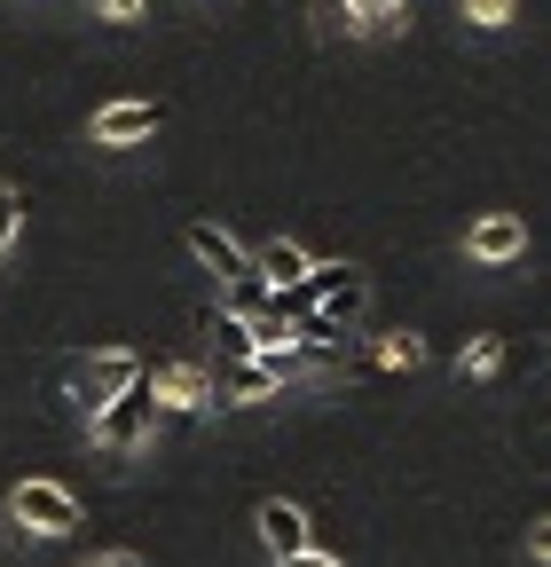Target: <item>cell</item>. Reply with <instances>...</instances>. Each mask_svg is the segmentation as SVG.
<instances>
[{
	"instance_id": "1",
	"label": "cell",
	"mask_w": 551,
	"mask_h": 567,
	"mask_svg": "<svg viewBox=\"0 0 551 567\" xmlns=\"http://www.w3.org/2000/svg\"><path fill=\"white\" fill-rule=\"evenodd\" d=\"M143 371H150V363H143L134 347H95L87 363H72V386H80V402H87V417H95L103 402H118L134 379H143Z\"/></svg>"
},
{
	"instance_id": "2",
	"label": "cell",
	"mask_w": 551,
	"mask_h": 567,
	"mask_svg": "<svg viewBox=\"0 0 551 567\" xmlns=\"http://www.w3.org/2000/svg\"><path fill=\"white\" fill-rule=\"evenodd\" d=\"M150 417H158V402H150L143 379H134L118 402H103V410L87 417V434H95L103 450H143V442H150Z\"/></svg>"
},
{
	"instance_id": "3",
	"label": "cell",
	"mask_w": 551,
	"mask_h": 567,
	"mask_svg": "<svg viewBox=\"0 0 551 567\" xmlns=\"http://www.w3.org/2000/svg\"><path fill=\"white\" fill-rule=\"evenodd\" d=\"M9 513H17L32 536H72V528H80V496L63 488V481H17Z\"/></svg>"
},
{
	"instance_id": "4",
	"label": "cell",
	"mask_w": 551,
	"mask_h": 567,
	"mask_svg": "<svg viewBox=\"0 0 551 567\" xmlns=\"http://www.w3.org/2000/svg\"><path fill=\"white\" fill-rule=\"evenodd\" d=\"M308 268H315V252H308L300 237H268V245H252V284H260L268 300L300 292V284H308Z\"/></svg>"
},
{
	"instance_id": "5",
	"label": "cell",
	"mask_w": 551,
	"mask_h": 567,
	"mask_svg": "<svg viewBox=\"0 0 551 567\" xmlns=\"http://www.w3.org/2000/svg\"><path fill=\"white\" fill-rule=\"evenodd\" d=\"M252 528H260V544H268V559H276V567L300 559V551H315V520L292 505V496H268V505L252 513Z\"/></svg>"
},
{
	"instance_id": "6",
	"label": "cell",
	"mask_w": 551,
	"mask_h": 567,
	"mask_svg": "<svg viewBox=\"0 0 551 567\" xmlns=\"http://www.w3.org/2000/svg\"><path fill=\"white\" fill-rule=\"evenodd\" d=\"M181 237H189V252H197L205 268H214V284H221V292H237V284H252V252H245V245H237V237H229L221 221H189Z\"/></svg>"
},
{
	"instance_id": "7",
	"label": "cell",
	"mask_w": 551,
	"mask_h": 567,
	"mask_svg": "<svg viewBox=\"0 0 551 567\" xmlns=\"http://www.w3.org/2000/svg\"><path fill=\"white\" fill-rule=\"evenodd\" d=\"M166 126V103H103L95 118H87V134L103 142V151H126V142H150Z\"/></svg>"
},
{
	"instance_id": "8",
	"label": "cell",
	"mask_w": 551,
	"mask_h": 567,
	"mask_svg": "<svg viewBox=\"0 0 551 567\" xmlns=\"http://www.w3.org/2000/svg\"><path fill=\"white\" fill-rule=\"evenodd\" d=\"M143 386H150L158 410H214V379H205V363H158V371H143Z\"/></svg>"
},
{
	"instance_id": "9",
	"label": "cell",
	"mask_w": 551,
	"mask_h": 567,
	"mask_svg": "<svg viewBox=\"0 0 551 567\" xmlns=\"http://www.w3.org/2000/svg\"><path fill=\"white\" fill-rule=\"evenodd\" d=\"M465 252H472V260H520V252H528L520 213H480V221L465 229Z\"/></svg>"
},
{
	"instance_id": "10",
	"label": "cell",
	"mask_w": 551,
	"mask_h": 567,
	"mask_svg": "<svg viewBox=\"0 0 551 567\" xmlns=\"http://www.w3.org/2000/svg\"><path fill=\"white\" fill-rule=\"evenodd\" d=\"M205 379H214V410H237V402H268L276 394L268 363H214Z\"/></svg>"
},
{
	"instance_id": "11",
	"label": "cell",
	"mask_w": 551,
	"mask_h": 567,
	"mask_svg": "<svg viewBox=\"0 0 551 567\" xmlns=\"http://www.w3.org/2000/svg\"><path fill=\"white\" fill-rule=\"evenodd\" d=\"M205 339H214V363H260L252 323H245L237 308H214V316H205Z\"/></svg>"
},
{
	"instance_id": "12",
	"label": "cell",
	"mask_w": 551,
	"mask_h": 567,
	"mask_svg": "<svg viewBox=\"0 0 551 567\" xmlns=\"http://www.w3.org/2000/svg\"><path fill=\"white\" fill-rule=\"evenodd\" d=\"M363 363H371V371H418V363H426V339H418V331H386V339H371Z\"/></svg>"
},
{
	"instance_id": "13",
	"label": "cell",
	"mask_w": 551,
	"mask_h": 567,
	"mask_svg": "<svg viewBox=\"0 0 551 567\" xmlns=\"http://www.w3.org/2000/svg\"><path fill=\"white\" fill-rule=\"evenodd\" d=\"M355 32H402L409 24V0H347Z\"/></svg>"
},
{
	"instance_id": "14",
	"label": "cell",
	"mask_w": 551,
	"mask_h": 567,
	"mask_svg": "<svg viewBox=\"0 0 551 567\" xmlns=\"http://www.w3.org/2000/svg\"><path fill=\"white\" fill-rule=\"evenodd\" d=\"M457 371H472V379H497L505 371V339H489V331H480V339H465V363Z\"/></svg>"
},
{
	"instance_id": "15",
	"label": "cell",
	"mask_w": 551,
	"mask_h": 567,
	"mask_svg": "<svg viewBox=\"0 0 551 567\" xmlns=\"http://www.w3.org/2000/svg\"><path fill=\"white\" fill-rule=\"evenodd\" d=\"M457 17L480 24V32H497V24H512V0H457Z\"/></svg>"
},
{
	"instance_id": "16",
	"label": "cell",
	"mask_w": 551,
	"mask_h": 567,
	"mask_svg": "<svg viewBox=\"0 0 551 567\" xmlns=\"http://www.w3.org/2000/svg\"><path fill=\"white\" fill-rule=\"evenodd\" d=\"M87 17H111V24H143V0H87Z\"/></svg>"
},
{
	"instance_id": "17",
	"label": "cell",
	"mask_w": 551,
	"mask_h": 567,
	"mask_svg": "<svg viewBox=\"0 0 551 567\" xmlns=\"http://www.w3.org/2000/svg\"><path fill=\"white\" fill-rule=\"evenodd\" d=\"M17 213H24V205H17V189L0 182V252H9V237H17Z\"/></svg>"
},
{
	"instance_id": "18",
	"label": "cell",
	"mask_w": 551,
	"mask_h": 567,
	"mask_svg": "<svg viewBox=\"0 0 551 567\" xmlns=\"http://www.w3.org/2000/svg\"><path fill=\"white\" fill-rule=\"evenodd\" d=\"M315 17H323L331 32H355V17H347V0H315Z\"/></svg>"
},
{
	"instance_id": "19",
	"label": "cell",
	"mask_w": 551,
	"mask_h": 567,
	"mask_svg": "<svg viewBox=\"0 0 551 567\" xmlns=\"http://www.w3.org/2000/svg\"><path fill=\"white\" fill-rule=\"evenodd\" d=\"M528 559H543V567H551V520H536V528H528Z\"/></svg>"
},
{
	"instance_id": "20",
	"label": "cell",
	"mask_w": 551,
	"mask_h": 567,
	"mask_svg": "<svg viewBox=\"0 0 551 567\" xmlns=\"http://www.w3.org/2000/svg\"><path fill=\"white\" fill-rule=\"evenodd\" d=\"M284 567H347V559H339V551H323V544H315V551H300V559H284Z\"/></svg>"
},
{
	"instance_id": "21",
	"label": "cell",
	"mask_w": 551,
	"mask_h": 567,
	"mask_svg": "<svg viewBox=\"0 0 551 567\" xmlns=\"http://www.w3.org/2000/svg\"><path fill=\"white\" fill-rule=\"evenodd\" d=\"M87 567H150L143 551H103V559H87Z\"/></svg>"
}]
</instances>
